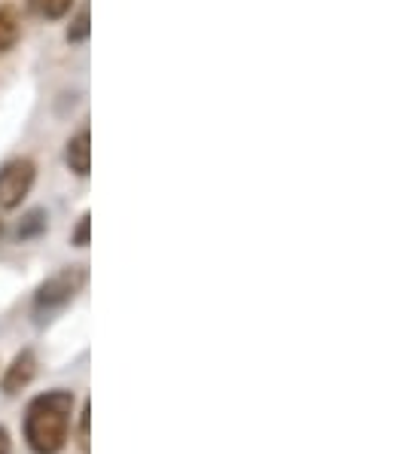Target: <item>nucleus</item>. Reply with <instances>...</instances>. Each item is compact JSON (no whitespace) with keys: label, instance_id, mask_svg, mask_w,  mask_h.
I'll return each instance as SVG.
<instances>
[{"label":"nucleus","instance_id":"obj_5","mask_svg":"<svg viewBox=\"0 0 393 454\" xmlns=\"http://www.w3.org/2000/svg\"><path fill=\"white\" fill-rule=\"evenodd\" d=\"M65 162L76 177H89V171H92V135H89V129L76 131L67 141Z\"/></svg>","mask_w":393,"mask_h":454},{"label":"nucleus","instance_id":"obj_11","mask_svg":"<svg viewBox=\"0 0 393 454\" xmlns=\"http://www.w3.org/2000/svg\"><path fill=\"white\" fill-rule=\"evenodd\" d=\"M89 415H92V406H83L80 411V451L83 454H92V449H89Z\"/></svg>","mask_w":393,"mask_h":454},{"label":"nucleus","instance_id":"obj_7","mask_svg":"<svg viewBox=\"0 0 393 454\" xmlns=\"http://www.w3.org/2000/svg\"><path fill=\"white\" fill-rule=\"evenodd\" d=\"M25 4H28V10L40 19H61L70 12L74 0H25Z\"/></svg>","mask_w":393,"mask_h":454},{"label":"nucleus","instance_id":"obj_1","mask_svg":"<svg viewBox=\"0 0 393 454\" xmlns=\"http://www.w3.org/2000/svg\"><path fill=\"white\" fill-rule=\"evenodd\" d=\"M74 394L70 390H46L34 396L25 409V442L34 454H59L67 442Z\"/></svg>","mask_w":393,"mask_h":454},{"label":"nucleus","instance_id":"obj_4","mask_svg":"<svg viewBox=\"0 0 393 454\" xmlns=\"http://www.w3.org/2000/svg\"><path fill=\"white\" fill-rule=\"evenodd\" d=\"M34 375H37V354H34L31 348H25V351H19L10 366H6L4 379H0V390H4L6 396L19 394V390H25L28 384L34 381Z\"/></svg>","mask_w":393,"mask_h":454},{"label":"nucleus","instance_id":"obj_10","mask_svg":"<svg viewBox=\"0 0 393 454\" xmlns=\"http://www.w3.org/2000/svg\"><path fill=\"white\" fill-rule=\"evenodd\" d=\"M89 235H92V216L83 214V216H80V223H76V229H74V235H70V241H74L76 247H86V244H89Z\"/></svg>","mask_w":393,"mask_h":454},{"label":"nucleus","instance_id":"obj_13","mask_svg":"<svg viewBox=\"0 0 393 454\" xmlns=\"http://www.w3.org/2000/svg\"><path fill=\"white\" fill-rule=\"evenodd\" d=\"M0 239H4V220H0Z\"/></svg>","mask_w":393,"mask_h":454},{"label":"nucleus","instance_id":"obj_12","mask_svg":"<svg viewBox=\"0 0 393 454\" xmlns=\"http://www.w3.org/2000/svg\"><path fill=\"white\" fill-rule=\"evenodd\" d=\"M12 451V439H10V430L0 424V454H10Z\"/></svg>","mask_w":393,"mask_h":454},{"label":"nucleus","instance_id":"obj_3","mask_svg":"<svg viewBox=\"0 0 393 454\" xmlns=\"http://www.w3.org/2000/svg\"><path fill=\"white\" fill-rule=\"evenodd\" d=\"M86 284V271L83 269H65L59 275H52L49 281L40 284L37 296H34V309L37 311H55L65 309L70 299L80 293V287Z\"/></svg>","mask_w":393,"mask_h":454},{"label":"nucleus","instance_id":"obj_9","mask_svg":"<svg viewBox=\"0 0 393 454\" xmlns=\"http://www.w3.org/2000/svg\"><path fill=\"white\" fill-rule=\"evenodd\" d=\"M89 31H92V27H89V10H83L67 27V43H86Z\"/></svg>","mask_w":393,"mask_h":454},{"label":"nucleus","instance_id":"obj_8","mask_svg":"<svg viewBox=\"0 0 393 454\" xmlns=\"http://www.w3.org/2000/svg\"><path fill=\"white\" fill-rule=\"evenodd\" d=\"M40 232H46V214L43 211H31L19 223V239L28 241V239H37Z\"/></svg>","mask_w":393,"mask_h":454},{"label":"nucleus","instance_id":"obj_6","mask_svg":"<svg viewBox=\"0 0 393 454\" xmlns=\"http://www.w3.org/2000/svg\"><path fill=\"white\" fill-rule=\"evenodd\" d=\"M22 37V19H19L16 6L4 4L0 6V55H6Z\"/></svg>","mask_w":393,"mask_h":454},{"label":"nucleus","instance_id":"obj_2","mask_svg":"<svg viewBox=\"0 0 393 454\" xmlns=\"http://www.w3.org/2000/svg\"><path fill=\"white\" fill-rule=\"evenodd\" d=\"M34 180H37V165L31 159H10L0 165V211H16L31 192Z\"/></svg>","mask_w":393,"mask_h":454}]
</instances>
